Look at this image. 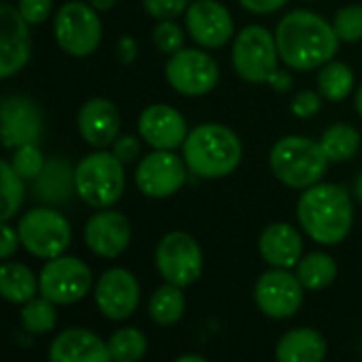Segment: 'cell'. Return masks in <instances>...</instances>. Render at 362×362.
I'll return each mask as SVG.
<instances>
[{
	"instance_id": "42",
	"label": "cell",
	"mask_w": 362,
	"mask_h": 362,
	"mask_svg": "<svg viewBox=\"0 0 362 362\" xmlns=\"http://www.w3.org/2000/svg\"><path fill=\"white\" fill-rule=\"evenodd\" d=\"M267 86H269L273 92L286 94V92H290V90H292V86H294V77H292V73H288V71H284V69H277V71L269 77Z\"/></svg>"
},
{
	"instance_id": "2",
	"label": "cell",
	"mask_w": 362,
	"mask_h": 362,
	"mask_svg": "<svg viewBox=\"0 0 362 362\" xmlns=\"http://www.w3.org/2000/svg\"><path fill=\"white\" fill-rule=\"evenodd\" d=\"M296 220L303 233L317 245H339L347 239L354 224V203L349 192L332 184H320L300 192L296 203Z\"/></svg>"
},
{
	"instance_id": "22",
	"label": "cell",
	"mask_w": 362,
	"mask_h": 362,
	"mask_svg": "<svg viewBox=\"0 0 362 362\" xmlns=\"http://www.w3.org/2000/svg\"><path fill=\"white\" fill-rule=\"evenodd\" d=\"M303 250V235L288 222L269 224L258 237V252L271 269H294Z\"/></svg>"
},
{
	"instance_id": "24",
	"label": "cell",
	"mask_w": 362,
	"mask_h": 362,
	"mask_svg": "<svg viewBox=\"0 0 362 362\" xmlns=\"http://www.w3.org/2000/svg\"><path fill=\"white\" fill-rule=\"evenodd\" d=\"M33 192L43 203H66L75 192V168L69 164V160L60 158L45 162V168L35 179Z\"/></svg>"
},
{
	"instance_id": "21",
	"label": "cell",
	"mask_w": 362,
	"mask_h": 362,
	"mask_svg": "<svg viewBox=\"0 0 362 362\" xmlns=\"http://www.w3.org/2000/svg\"><path fill=\"white\" fill-rule=\"evenodd\" d=\"M49 362H113L109 345L88 328H66L49 345Z\"/></svg>"
},
{
	"instance_id": "35",
	"label": "cell",
	"mask_w": 362,
	"mask_h": 362,
	"mask_svg": "<svg viewBox=\"0 0 362 362\" xmlns=\"http://www.w3.org/2000/svg\"><path fill=\"white\" fill-rule=\"evenodd\" d=\"M11 164L24 181H35L41 175V170L45 168V156H43L39 143H30V145L16 149Z\"/></svg>"
},
{
	"instance_id": "11",
	"label": "cell",
	"mask_w": 362,
	"mask_h": 362,
	"mask_svg": "<svg viewBox=\"0 0 362 362\" xmlns=\"http://www.w3.org/2000/svg\"><path fill=\"white\" fill-rule=\"evenodd\" d=\"M190 168L184 160L168 149H151L143 156L134 170V184L147 199H170L186 186Z\"/></svg>"
},
{
	"instance_id": "12",
	"label": "cell",
	"mask_w": 362,
	"mask_h": 362,
	"mask_svg": "<svg viewBox=\"0 0 362 362\" xmlns=\"http://www.w3.org/2000/svg\"><path fill=\"white\" fill-rule=\"evenodd\" d=\"M90 267L75 256H58L47 260L39 275V292L56 305H73L92 290Z\"/></svg>"
},
{
	"instance_id": "19",
	"label": "cell",
	"mask_w": 362,
	"mask_h": 362,
	"mask_svg": "<svg viewBox=\"0 0 362 362\" xmlns=\"http://www.w3.org/2000/svg\"><path fill=\"white\" fill-rule=\"evenodd\" d=\"M86 245L92 254L113 260L122 256L132 239L130 220L115 209H98L83 228Z\"/></svg>"
},
{
	"instance_id": "44",
	"label": "cell",
	"mask_w": 362,
	"mask_h": 362,
	"mask_svg": "<svg viewBox=\"0 0 362 362\" xmlns=\"http://www.w3.org/2000/svg\"><path fill=\"white\" fill-rule=\"evenodd\" d=\"M90 5L98 11V13H105V11H111L115 0H90Z\"/></svg>"
},
{
	"instance_id": "25",
	"label": "cell",
	"mask_w": 362,
	"mask_h": 362,
	"mask_svg": "<svg viewBox=\"0 0 362 362\" xmlns=\"http://www.w3.org/2000/svg\"><path fill=\"white\" fill-rule=\"evenodd\" d=\"M39 292V279L22 262L0 264V296L16 305H26Z\"/></svg>"
},
{
	"instance_id": "38",
	"label": "cell",
	"mask_w": 362,
	"mask_h": 362,
	"mask_svg": "<svg viewBox=\"0 0 362 362\" xmlns=\"http://www.w3.org/2000/svg\"><path fill=\"white\" fill-rule=\"evenodd\" d=\"M141 149H143V139L136 136V134H119V136L113 141V145H111L113 156H115L122 164H130V162L139 160Z\"/></svg>"
},
{
	"instance_id": "41",
	"label": "cell",
	"mask_w": 362,
	"mask_h": 362,
	"mask_svg": "<svg viewBox=\"0 0 362 362\" xmlns=\"http://www.w3.org/2000/svg\"><path fill=\"white\" fill-rule=\"evenodd\" d=\"M20 245H22V241H20L18 230L11 228V226L5 224V222H0V260L11 258V256L18 252Z\"/></svg>"
},
{
	"instance_id": "14",
	"label": "cell",
	"mask_w": 362,
	"mask_h": 362,
	"mask_svg": "<svg viewBox=\"0 0 362 362\" xmlns=\"http://www.w3.org/2000/svg\"><path fill=\"white\" fill-rule=\"evenodd\" d=\"M188 37L203 49H222L235 39V20L220 0H192L184 13Z\"/></svg>"
},
{
	"instance_id": "6",
	"label": "cell",
	"mask_w": 362,
	"mask_h": 362,
	"mask_svg": "<svg viewBox=\"0 0 362 362\" xmlns=\"http://www.w3.org/2000/svg\"><path fill=\"white\" fill-rule=\"evenodd\" d=\"M230 60L237 77H241L243 81L256 86L267 83L281 62L275 35L260 24L241 28L233 39Z\"/></svg>"
},
{
	"instance_id": "15",
	"label": "cell",
	"mask_w": 362,
	"mask_h": 362,
	"mask_svg": "<svg viewBox=\"0 0 362 362\" xmlns=\"http://www.w3.org/2000/svg\"><path fill=\"white\" fill-rule=\"evenodd\" d=\"M43 136V113L28 96H7L0 103V141L7 149L39 143Z\"/></svg>"
},
{
	"instance_id": "4",
	"label": "cell",
	"mask_w": 362,
	"mask_h": 362,
	"mask_svg": "<svg viewBox=\"0 0 362 362\" xmlns=\"http://www.w3.org/2000/svg\"><path fill=\"white\" fill-rule=\"evenodd\" d=\"M328 164L320 141L305 134H286L277 139L269 151V168L273 177L290 190L303 192L320 184Z\"/></svg>"
},
{
	"instance_id": "33",
	"label": "cell",
	"mask_w": 362,
	"mask_h": 362,
	"mask_svg": "<svg viewBox=\"0 0 362 362\" xmlns=\"http://www.w3.org/2000/svg\"><path fill=\"white\" fill-rule=\"evenodd\" d=\"M332 28L341 43H360L362 41V5H345L337 9L332 18Z\"/></svg>"
},
{
	"instance_id": "23",
	"label": "cell",
	"mask_w": 362,
	"mask_h": 362,
	"mask_svg": "<svg viewBox=\"0 0 362 362\" xmlns=\"http://www.w3.org/2000/svg\"><path fill=\"white\" fill-rule=\"evenodd\" d=\"M328 343L324 334L309 326H298L281 334L275 345L277 362H324Z\"/></svg>"
},
{
	"instance_id": "43",
	"label": "cell",
	"mask_w": 362,
	"mask_h": 362,
	"mask_svg": "<svg viewBox=\"0 0 362 362\" xmlns=\"http://www.w3.org/2000/svg\"><path fill=\"white\" fill-rule=\"evenodd\" d=\"M136 54H139V45L132 37H122L119 43H117V56L122 60V64H130L136 60Z\"/></svg>"
},
{
	"instance_id": "17",
	"label": "cell",
	"mask_w": 362,
	"mask_h": 362,
	"mask_svg": "<svg viewBox=\"0 0 362 362\" xmlns=\"http://www.w3.org/2000/svg\"><path fill=\"white\" fill-rule=\"evenodd\" d=\"M30 24L22 13L0 3V81L18 75L30 60Z\"/></svg>"
},
{
	"instance_id": "36",
	"label": "cell",
	"mask_w": 362,
	"mask_h": 362,
	"mask_svg": "<svg viewBox=\"0 0 362 362\" xmlns=\"http://www.w3.org/2000/svg\"><path fill=\"white\" fill-rule=\"evenodd\" d=\"M192 0H143V9L149 18L162 22V20H177L181 18Z\"/></svg>"
},
{
	"instance_id": "27",
	"label": "cell",
	"mask_w": 362,
	"mask_h": 362,
	"mask_svg": "<svg viewBox=\"0 0 362 362\" xmlns=\"http://www.w3.org/2000/svg\"><path fill=\"white\" fill-rule=\"evenodd\" d=\"M294 273L300 279L305 290L320 292V290H326L337 279L339 269H337V262L330 254L309 252V254H303V258L294 267Z\"/></svg>"
},
{
	"instance_id": "48",
	"label": "cell",
	"mask_w": 362,
	"mask_h": 362,
	"mask_svg": "<svg viewBox=\"0 0 362 362\" xmlns=\"http://www.w3.org/2000/svg\"><path fill=\"white\" fill-rule=\"evenodd\" d=\"M305 3H315V0H305Z\"/></svg>"
},
{
	"instance_id": "8",
	"label": "cell",
	"mask_w": 362,
	"mask_h": 362,
	"mask_svg": "<svg viewBox=\"0 0 362 362\" xmlns=\"http://www.w3.org/2000/svg\"><path fill=\"white\" fill-rule=\"evenodd\" d=\"M153 262L166 284L188 288L201 279L205 256L199 241L190 233L170 230L158 241Z\"/></svg>"
},
{
	"instance_id": "26",
	"label": "cell",
	"mask_w": 362,
	"mask_h": 362,
	"mask_svg": "<svg viewBox=\"0 0 362 362\" xmlns=\"http://www.w3.org/2000/svg\"><path fill=\"white\" fill-rule=\"evenodd\" d=\"M317 141H320L328 162L341 164V162H349L360 151L362 134L356 126L337 122V124L328 126Z\"/></svg>"
},
{
	"instance_id": "46",
	"label": "cell",
	"mask_w": 362,
	"mask_h": 362,
	"mask_svg": "<svg viewBox=\"0 0 362 362\" xmlns=\"http://www.w3.org/2000/svg\"><path fill=\"white\" fill-rule=\"evenodd\" d=\"M354 109H356V113L362 117V83L356 88V94H354Z\"/></svg>"
},
{
	"instance_id": "20",
	"label": "cell",
	"mask_w": 362,
	"mask_h": 362,
	"mask_svg": "<svg viewBox=\"0 0 362 362\" xmlns=\"http://www.w3.org/2000/svg\"><path fill=\"white\" fill-rule=\"evenodd\" d=\"M77 128L83 141L94 149L111 147L122 130L117 105L109 98H90L77 113Z\"/></svg>"
},
{
	"instance_id": "30",
	"label": "cell",
	"mask_w": 362,
	"mask_h": 362,
	"mask_svg": "<svg viewBox=\"0 0 362 362\" xmlns=\"http://www.w3.org/2000/svg\"><path fill=\"white\" fill-rule=\"evenodd\" d=\"M26 199V181L16 173L11 162L0 160V222L18 216Z\"/></svg>"
},
{
	"instance_id": "10",
	"label": "cell",
	"mask_w": 362,
	"mask_h": 362,
	"mask_svg": "<svg viewBox=\"0 0 362 362\" xmlns=\"http://www.w3.org/2000/svg\"><path fill=\"white\" fill-rule=\"evenodd\" d=\"M18 235L28 254L45 260L62 256L73 241V230L69 220L60 211L49 207L30 209L20 220Z\"/></svg>"
},
{
	"instance_id": "1",
	"label": "cell",
	"mask_w": 362,
	"mask_h": 362,
	"mask_svg": "<svg viewBox=\"0 0 362 362\" xmlns=\"http://www.w3.org/2000/svg\"><path fill=\"white\" fill-rule=\"evenodd\" d=\"M275 43L279 60L288 71H317L339 52V37L328 20L309 9H294L286 13L275 28Z\"/></svg>"
},
{
	"instance_id": "5",
	"label": "cell",
	"mask_w": 362,
	"mask_h": 362,
	"mask_svg": "<svg viewBox=\"0 0 362 362\" xmlns=\"http://www.w3.org/2000/svg\"><path fill=\"white\" fill-rule=\"evenodd\" d=\"M126 190L124 164L113 151L96 149L75 166V192L94 209L113 207Z\"/></svg>"
},
{
	"instance_id": "40",
	"label": "cell",
	"mask_w": 362,
	"mask_h": 362,
	"mask_svg": "<svg viewBox=\"0 0 362 362\" xmlns=\"http://www.w3.org/2000/svg\"><path fill=\"white\" fill-rule=\"evenodd\" d=\"M237 3L252 16H273L281 11L290 0H237Z\"/></svg>"
},
{
	"instance_id": "28",
	"label": "cell",
	"mask_w": 362,
	"mask_h": 362,
	"mask_svg": "<svg viewBox=\"0 0 362 362\" xmlns=\"http://www.w3.org/2000/svg\"><path fill=\"white\" fill-rule=\"evenodd\" d=\"M317 92L328 103H341L351 92H356V75L349 64L330 60L322 69H317Z\"/></svg>"
},
{
	"instance_id": "13",
	"label": "cell",
	"mask_w": 362,
	"mask_h": 362,
	"mask_svg": "<svg viewBox=\"0 0 362 362\" xmlns=\"http://www.w3.org/2000/svg\"><path fill=\"white\" fill-rule=\"evenodd\" d=\"M305 292L292 269H269L254 286V303L267 317L288 320L298 313Z\"/></svg>"
},
{
	"instance_id": "3",
	"label": "cell",
	"mask_w": 362,
	"mask_h": 362,
	"mask_svg": "<svg viewBox=\"0 0 362 362\" xmlns=\"http://www.w3.org/2000/svg\"><path fill=\"white\" fill-rule=\"evenodd\" d=\"M190 175L199 179H224L233 175L243 160V143L239 134L218 122H205L188 132L181 145Z\"/></svg>"
},
{
	"instance_id": "47",
	"label": "cell",
	"mask_w": 362,
	"mask_h": 362,
	"mask_svg": "<svg viewBox=\"0 0 362 362\" xmlns=\"http://www.w3.org/2000/svg\"><path fill=\"white\" fill-rule=\"evenodd\" d=\"M354 194H356V199L362 203V173L356 177V181H354Z\"/></svg>"
},
{
	"instance_id": "29",
	"label": "cell",
	"mask_w": 362,
	"mask_h": 362,
	"mask_svg": "<svg viewBox=\"0 0 362 362\" xmlns=\"http://www.w3.org/2000/svg\"><path fill=\"white\" fill-rule=\"evenodd\" d=\"M149 317L158 326H173L177 324L186 313V294L184 288L173 286V284H162L156 288V292L149 296Z\"/></svg>"
},
{
	"instance_id": "39",
	"label": "cell",
	"mask_w": 362,
	"mask_h": 362,
	"mask_svg": "<svg viewBox=\"0 0 362 362\" xmlns=\"http://www.w3.org/2000/svg\"><path fill=\"white\" fill-rule=\"evenodd\" d=\"M54 3L52 0H20L18 3V11L22 13V18L33 26V24H43L49 13H52Z\"/></svg>"
},
{
	"instance_id": "37",
	"label": "cell",
	"mask_w": 362,
	"mask_h": 362,
	"mask_svg": "<svg viewBox=\"0 0 362 362\" xmlns=\"http://www.w3.org/2000/svg\"><path fill=\"white\" fill-rule=\"evenodd\" d=\"M322 94L315 90H298L290 100V113L298 119H309L322 109Z\"/></svg>"
},
{
	"instance_id": "31",
	"label": "cell",
	"mask_w": 362,
	"mask_h": 362,
	"mask_svg": "<svg viewBox=\"0 0 362 362\" xmlns=\"http://www.w3.org/2000/svg\"><path fill=\"white\" fill-rule=\"evenodd\" d=\"M107 345L113 362H139L147 354V337L132 326H124L115 330L109 337Z\"/></svg>"
},
{
	"instance_id": "34",
	"label": "cell",
	"mask_w": 362,
	"mask_h": 362,
	"mask_svg": "<svg viewBox=\"0 0 362 362\" xmlns=\"http://www.w3.org/2000/svg\"><path fill=\"white\" fill-rule=\"evenodd\" d=\"M186 37H188L186 28H181L175 20H162L151 30L153 45L164 56H173V54L184 49L186 47Z\"/></svg>"
},
{
	"instance_id": "16",
	"label": "cell",
	"mask_w": 362,
	"mask_h": 362,
	"mask_svg": "<svg viewBox=\"0 0 362 362\" xmlns=\"http://www.w3.org/2000/svg\"><path fill=\"white\" fill-rule=\"evenodd\" d=\"M94 300H96L98 311L105 317L113 322L128 320L139 309V303H141L139 279L128 269L113 267L98 277Z\"/></svg>"
},
{
	"instance_id": "9",
	"label": "cell",
	"mask_w": 362,
	"mask_h": 362,
	"mask_svg": "<svg viewBox=\"0 0 362 362\" xmlns=\"http://www.w3.org/2000/svg\"><path fill=\"white\" fill-rule=\"evenodd\" d=\"M54 37L64 54L73 58L92 56L103 41V22L98 11L88 3L71 0L56 13Z\"/></svg>"
},
{
	"instance_id": "7",
	"label": "cell",
	"mask_w": 362,
	"mask_h": 362,
	"mask_svg": "<svg viewBox=\"0 0 362 362\" xmlns=\"http://www.w3.org/2000/svg\"><path fill=\"white\" fill-rule=\"evenodd\" d=\"M166 83L181 96L201 98L211 94L220 83V64L203 47H184L168 56L164 66Z\"/></svg>"
},
{
	"instance_id": "18",
	"label": "cell",
	"mask_w": 362,
	"mask_h": 362,
	"mask_svg": "<svg viewBox=\"0 0 362 362\" xmlns=\"http://www.w3.org/2000/svg\"><path fill=\"white\" fill-rule=\"evenodd\" d=\"M139 136L151 149L175 151L188 139V122L175 107L156 103L141 111L139 115Z\"/></svg>"
},
{
	"instance_id": "45",
	"label": "cell",
	"mask_w": 362,
	"mask_h": 362,
	"mask_svg": "<svg viewBox=\"0 0 362 362\" xmlns=\"http://www.w3.org/2000/svg\"><path fill=\"white\" fill-rule=\"evenodd\" d=\"M173 362H209V360L203 358V356H199V354H186V356H179V358L173 360Z\"/></svg>"
},
{
	"instance_id": "32",
	"label": "cell",
	"mask_w": 362,
	"mask_h": 362,
	"mask_svg": "<svg viewBox=\"0 0 362 362\" xmlns=\"http://www.w3.org/2000/svg\"><path fill=\"white\" fill-rule=\"evenodd\" d=\"M58 322V311L56 303H52L45 296H35L22 307V324L28 332L33 334H45L56 328Z\"/></svg>"
}]
</instances>
